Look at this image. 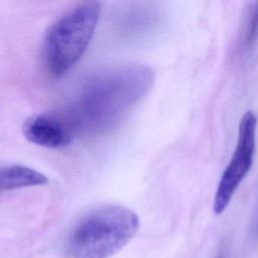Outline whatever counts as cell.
I'll use <instances>...</instances> for the list:
<instances>
[{"instance_id":"obj_1","label":"cell","mask_w":258,"mask_h":258,"mask_svg":"<svg viewBox=\"0 0 258 258\" xmlns=\"http://www.w3.org/2000/svg\"><path fill=\"white\" fill-rule=\"evenodd\" d=\"M154 82L153 70L142 63L105 68L92 75L60 114L75 137L105 134L118 126Z\"/></svg>"},{"instance_id":"obj_6","label":"cell","mask_w":258,"mask_h":258,"mask_svg":"<svg viewBox=\"0 0 258 258\" xmlns=\"http://www.w3.org/2000/svg\"><path fill=\"white\" fill-rule=\"evenodd\" d=\"M46 182L47 177L31 167L19 164L0 165V192L42 185Z\"/></svg>"},{"instance_id":"obj_5","label":"cell","mask_w":258,"mask_h":258,"mask_svg":"<svg viewBox=\"0 0 258 258\" xmlns=\"http://www.w3.org/2000/svg\"><path fill=\"white\" fill-rule=\"evenodd\" d=\"M22 132L25 138L41 147L57 149L70 145L76 138L60 113H42L28 118Z\"/></svg>"},{"instance_id":"obj_7","label":"cell","mask_w":258,"mask_h":258,"mask_svg":"<svg viewBox=\"0 0 258 258\" xmlns=\"http://www.w3.org/2000/svg\"><path fill=\"white\" fill-rule=\"evenodd\" d=\"M258 36V3L252 7L247 20L245 22L244 27V34L242 44L243 46L248 49L250 48L256 41Z\"/></svg>"},{"instance_id":"obj_3","label":"cell","mask_w":258,"mask_h":258,"mask_svg":"<svg viewBox=\"0 0 258 258\" xmlns=\"http://www.w3.org/2000/svg\"><path fill=\"white\" fill-rule=\"evenodd\" d=\"M101 13L97 1L82 2L62 14L47 30L43 40V59L53 77L67 74L88 48Z\"/></svg>"},{"instance_id":"obj_4","label":"cell","mask_w":258,"mask_h":258,"mask_svg":"<svg viewBox=\"0 0 258 258\" xmlns=\"http://www.w3.org/2000/svg\"><path fill=\"white\" fill-rule=\"evenodd\" d=\"M257 117L253 111H247L240 120L238 140L232 158L224 170L218 184L214 212L219 215L229 206L239 185L250 171L256 147Z\"/></svg>"},{"instance_id":"obj_2","label":"cell","mask_w":258,"mask_h":258,"mask_svg":"<svg viewBox=\"0 0 258 258\" xmlns=\"http://www.w3.org/2000/svg\"><path fill=\"white\" fill-rule=\"evenodd\" d=\"M139 218L119 205L98 207L78 220L67 235L66 258H108L118 253L136 235Z\"/></svg>"}]
</instances>
